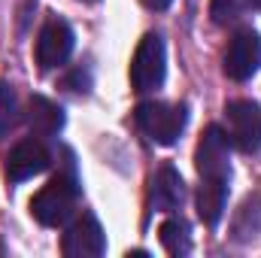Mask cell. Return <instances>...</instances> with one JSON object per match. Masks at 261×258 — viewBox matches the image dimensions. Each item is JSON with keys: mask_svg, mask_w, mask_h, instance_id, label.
I'll list each match as a JSON object with an SVG mask.
<instances>
[{"mask_svg": "<svg viewBox=\"0 0 261 258\" xmlns=\"http://www.w3.org/2000/svg\"><path fill=\"white\" fill-rule=\"evenodd\" d=\"M167 73V52H164V40L158 34H146L134 52L130 61V85L140 94H149L155 88H161Z\"/></svg>", "mask_w": 261, "mask_h": 258, "instance_id": "6da1fadb", "label": "cell"}, {"mask_svg": "<svg viewBox=\"0 0 261 258\" xmlns=\"http://www.w3.org/2000/svg\"><path fill=\"white\" fill-rule=\"evenodd\" d=\"M76 207V186L67 176H55L52 183H46L31 200V213L40 225L46 228H58L73 216Z\"/></svg>", "mask_w": 261, "mask_h": 258, "instance_id": "7a4b0ae2", "label": "cell"}, {"mask_svg": "<svg viewBox=\"0 0 261 258\" xmlns=\"http://www.w3.org/2000/svg\"><path fill=\"white\" fill-rule=\"evenodd\" d=\"M137 125L140 131L158 143V146H173L186 128V107H170L158 100H146L137 107Z\"/></svg>", "mask_w": 261, "mask_h": 258, "instance_id": "3957f363", "label": "cell"}, {"mask_svg": "<svg viewBox=\"0 0 261 258\" xmlns=\"http://www.w3.org/2000/svg\"><path fill=\"white\" fill-rule=\"evenodd\" d=\"M261 67V37L252 28H243L231 37L225 49V76L234 82H246Z\"/></svg>", "mask_w": 261, "mask_h": 258, "instance_id": "277c9868", "label": "cell"}, {"mask_svg": "<svg viewBox=\"0 0 261 258\" xmlns=\"http://www.w3.org/2000/svg\"><path fill=\"white\" fill-rule=\"evenodd\" d=\"M228 137L240 152H258L261 149V107L252 100H234L225 110Z\"/></svg>", "mask_w": 261, "mask_h": 258, "instance_id": "5b68a950", "label": "cell"}, {"mask_svg": "<svg viewBox=\"0 0 261 258\" xmlns=\"http://www.w3.org/2000/svg\"><path fill=\"white\" fill-rule=\"evenodd\" d=\"M197 173L200 179H216V183H228L231 179V161H228V134L222 128H206V134L197 143L195 155Z\"/></svg>", "mask_w": 261, "mask_h": 258, "instance_id": "8992f818", "label": "cell"}, {"mask_svg": "<svg viewBox=\"0 0 261 258\" xmlns=\"http://www.w3.org/2000/svg\"><path fill=\"white\" fill-rule=\"evenodd\" d=\"M67 258H97L107 252V234L100 228V222L91 216V213H82L64 234V243H61Z\"/></svg>", "mask_w": 261, "mask_h": 258, "instance_id": "52a82bcc", "label": "cell"}, {"mask_svg": "<svg viewBox=\"0 0 261 258\" xmlns=\"http://www.w3.org/2000/svg\"><path fill=\"white\" fill-rule=\"evenodd\" d=\"M73 52V31L61 18L46 21V28L37 37V64L40 70H55L70 58Z\"/></svg>", "mask_w": 261, "mask_h": 258, "instance_id": "ba28073f", "label": "cell"}, {"mask_svg": "<svg viewBox=\"0 0 261 258\" xmlns=\"http://www.w3.org/2000/svg\"><path fill=\"white\" fill-rule=\"evenodd\" d=\"M49 167V149L43 146V140L31 137V140H21L12 146V152L6 155V176L12 183H21V179H31L37 173H43Z\"/></svg>", "mask_w": 261, "mask_h": 258, "instance_id": "9c48e42d", "label": "cell"}, {"mask_svg": "<svg viewBox=\"0 0 261 258\" xmlns=\"http://www.w3.org/2000/svg\"><path fill=\"white\" fill-rule=\"evenodd\" d=\"M152 210H158V213H173V210H179L182 207V200H186V186H182V176L170 167V164H164L155 176H152Z\"/></svg>", "mask_w": 261, "mask_h": 258, "instance_id": "30bf717a", "label": "cell"}, {"mask_svg": "<svg viewBox=\"0 0 261 258\" xmlns=\"http://www.w3.org/2000/svg\"><path fill=\"white\" fill-rule=\"evenodd\" d=\"M225 200H228V183L200 179V189H197V213H200L203 225H219V219L225 213Z\"/></svg>", "mask_w": 261, "mask_h": 258, "instance_id": "8fae6325", "label": "cell"}, {"mask_svg": "<svg viewBox=\"0 0 261 258\" xmlns=\"http://www.w3.org/2000/svg\"><path fill=\"white\" fill-rule=\"evenodd\" d=\"M28 122H31V131L37 137H52V134H58L61 125H64V113H61V107H55L46 97H31Z\"/></svg>", "mask_w": 261, "mask_h": 258, "instance_id": "7c38bea8", "label": "cell"}, {"mask_svg": "<svg viewBox=\"0 0 261 258\" xmlns=\"http://www.w3.org/2000/svg\"><path fill=\"white\" fill-rule=\"evenodd\" d=\"M161 246L167 249V255H189L192 252V234L186 219H167L161 225Z\"/></svg>", "mask_w": 261, "mask_h": 258, "instance_id": "4fadbf2b", "label": "cell"}, {"mask_svg": "<svg viewBox=\"0 0 261 258\" xmlns=\"http://www.w3.org/2000/svg\"><path fill=\"white\" fill-rule=\"evenodd\" d=\"M252 6V0H213L210 3V15L216 24H234L243 18V12Z\"/></svg>", "mask_w": 261, "mask_h": 258, "instance_id": "5bb4252c", "label": "cell"}, {"mask_svg": "<svg viewBox=\"0 0 261 258\" xmlns=\"http://www.w3.org/2000/svg\"><path fill=\"white\" fill-rule=\"evenodd\" d=\"M18 97L12 91V85H0V137H6L9 131L18 125Z\"/></svg>", "mask_w": 261, "mask_h": 258, "instance_id": "9a60e30c", "label": "cell"}, {"mask_svg": "<svg viewBox=\"0 0 261 258\" xmlns=\"http://www.w3.org/2000/svg\"><path fill=\"white\" fill-rule=\"evenodd\" d=\"M143 3H146L149 9H167V6H170L173 0H143Z\"/></svg>", "mask_w": 261, "mask_h": 258, "instance_id": "2e32d148", "label": "cell"}, {"mask_svg": "<svg viewBox=\"0 0 261 258\" xmlns=\"http://www.w3.org/2000/svg\"><path fill=\"white\" fill-rule=\"evenodd\" d=\"M252 3H255V6H258V9H261V0H252Z\"/></svg>", "mask_w": 261, "mask_h": 258, "instance_id": "e0dca14e", "label": "cell"}, {"mask_svg": "<svg viewBox=\"0 0 261 258\" xmlns=\"http://www.w3.org/2000/svg\"><path fill=\"white\" fill-rule=\"evenodd\" d=\"M82 3H91V0H82Z\"/></svg>", "mask_w": 261, "mask_h": 258, "instance_id": "ac0fdd59", "label": "cell"}]
</instances>
